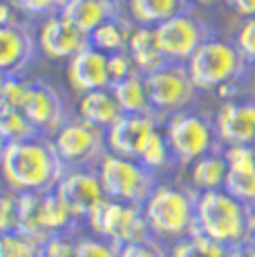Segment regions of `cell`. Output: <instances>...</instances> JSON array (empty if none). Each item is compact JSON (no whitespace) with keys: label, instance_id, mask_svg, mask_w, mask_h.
<instances>
[{"label":"cell","instance_id":"e575fe53","mask_svg":"<svg viewBox=\"0 0 255 257\" xmlns=\"http://www.w3.org/2000/svg\"><path fill=\"white\" fill-rule=\"evenodd\" d=\"M135 74H141V72H139L135 58H132V54L128 52V49H121V52L110 54V76H112V83L123 81V78L135 76Z\"/></svg>","mask_w":255,"mask_h":257},{"label":"cell","instance_id":"74e56055","mask_svg":"<svg viewBox=\"0 0 255 257\" xmlns=\"http://www.w3.org/2000/svg\"><path fill=\"white\" fill-rule=\"evenodd\" d=\"M233 9L244 18H255V0H228Z\"/></svg>","mask_w":255,"mask_h":257},{"label":"cell","instance_id":"3957f363","mask_svg":"<svg viewBox=\"0 0 255 257\" xmlns=\"http://www.w3.org/2000/svg\"><path fill=\"white\" fill-rule=\"evenodd\" d=\"M197 233L226 246L248 239L251 230V206L244 204L226 188L199 192L197 199Z\"/></svg>","mask_w":255,"mask_h":257},{"label":"cell","instance_id":"1f68e13d","mask_svg":"<svg viewBox=\"0 0 255 257\" xmlns=\"http://www.w3.org/2000/svg\"><path fill=\"white\" fill-rule=\"evenodd\" d=\"M76 257H121V246L101 235H85L78 239Z\"/></svg>","mask_w":255,"mask_h":257},{"label":"cell","instance_id":"d4e9b609","mask_svg":"<svg viewBox=\"0 0 255 257\" xmlns=\"http://www.w3.org/2000/svg\"><path fill=\"white\" fill-rule=\"evenodd\" d=\"M137 159L155 172L168 170L173 164H177V157H175L173 146H170V141H168L166 127H161V125L155 127L153 135L146 139L144 148L139 150V157H137Z\"/></svg>","mask_w":255,"mask_h":257},{"label":"cell","instance_id":"7a4b0ae2","mask_svg":"<svg viewBox=\"0 0 255 257\" xmlns=\"http://www.w3.org/2000/svg\"><path fill=\"white\" fill-rule=\"evenodd\" d=\"M197 199L199 190L193 186L157 184L144 201V212L153 237L175 244L197 233Z\"/></svg>","mask_w":255,"mask_h":257},{"label":"cell","instance_id":"52a82bcc","mask_svg":"<svg viewBox=\"0 0 255 257\" xmlns=\"http://www.w3.org/2000/svg\"><path fill=\"white\" fill-rule=\"evenodd\" d=\"M99 175L105 188V195L112 199H123L144 204L155 190V170L146 168L139 159L105 152L99 161Z\"/></svg>","mask_w":255,"mask_h":257},{"label":"cell","instance_id":"836d02e7","mask_svg":"<svg viewBox=\"0 0 255 257\" xmlns=\"http://www.w3.org/2000/svg\"><path fill=\"white\" fill-rule=\"evenodd\" d=\"M164 241L157 237H148V239L135 241V244L121 246V257H170V250H166Z\"/></svg>","mask_w":255,"mask_h":257},{"label":"cell","instance_id":"5b68a950","mask_svg":"<svg viewBox=\"0 0 255 257\" xmlns=\"http://www.w3.org/2000/svg\"><path fill=\"white\" fill-rule=\"evenodd\" d=\"M52 143L65 170L67 168H96L105 152L110 150L105 127L94 125L83 116L63 123L52 135Z\"/></svg>","mask_w":255,"mask_h":257},{"label":"cell","instance_id":"44dd1931","mask_svg":"<svg viewBox=\"0 0 255 257\" xmlns=\"http://www.w3.org/2000/svg\"><path fill=\"white\" fill-rule=\"evenodd\" d=\"M128 52L132 54L135 58L137 67H139L141 74H150V72H157L159 67L168 65V56L161 52L159 43H157V34H155V27L150 25H137L132 27V34H130V41H128Z\"/></svg>","mask_w":255,"mask_h":257},{"label":"cell","instance_id":"9a60e30c","mask_svg":"<svg viewBox=\"0 0 255 257\" xmlns=\"http://www.w3.org/2000/svg\"><path fill=\"white\" fill-rule=\"evenodd\" d=\"M159 127V118L153 112L146 114H123L114 125L107 130V148L110 152L137 159L146 139Z\"/></svg>","mask_w":255,"mask_h":257},{"label":"cell","instance_id":"cb8c5ba5","mask_svg":"<svg viewBox=\"0 0 255 257\" xmlns=\"http://www.w3.org/2000/svg\"><path fill=\"white\" fill-rule=\"evenodd\" d=\"M110 87L125 114H146V112H153L150 96H148V85H146V74L128 76L123 81L112 83Z\"/></svg>","mask_w":255,"mask_h":257},{"label":"cell","instance_id":"30bf717a","mask_svg":"<svg viewBox=\"0 0 255 257\" xmlns=\"http://www.w3.org/2000/svg\"><path fill=\"white\" fill-rule=\"evenodd\" d=\"M155 34L161 52L173 63H188L190 56L210 38L206 23L188 12H181L168 21L155 25Z\"/></svg>","mask_w":255,"mask_h":257},{"label":"cell","instance_id":"ffe728a7","mask_svg":"<svg viewBox=\"0 0 255 257\" xmlns=\"http://www.w3.org/2000/svg\"><path fill=\"white\" fill-rule=\"evenodd\" d=\"M123 107L119 105L112 87H101V90H92L81 94L78 98V116L87 118L94 125H101L110 130L121 116H123Z\"/></svg>","mask_w":255,"mask_h":257},{"label":"cell","instance_id":"7c38bea8","mask_svg":"<svg viewBox=\"0 0 255 257\" xmlns=\"http://www.w3.org/2000/svg\"><path fill=\"white\" fill-rule=\"evenodd\" d=\"M67 83L78 94H85L92 90H101V87L112 85L110 76V54L103 49L87 45L78 54L67 61Z\"/></svg>","mask_w":255,"mask_h":257},{"label":"cell","instance_id":"8d00e7d4","mask_svg":"<svg viewBox=\"0 0 255 257\" xmlns=\"http://www.w3.org/2000/svg\"><path fill=\"white\" fill-rule=\"evenodd\" d=\"M239 52L244 54L246 61H255V18H246V23L242 25L237 34V43Z\"/></svg>","mask_w":255,"mask_h":257},{"label":"cell","instance_id":"f1b7e54d","mask_svg":"<svg viewBox=\"0 0 255 257\" xmlns=\"http://www.w3.org/2000/svg\"><path fill=\"white\" fill-rule=\"evenodd\" d=\"M0 135L3 143H14L41 137V130L29 121L23 110H0Z\"/></svg>","mask_w":255,"mask_h":257},{"label":"cell","instance_id":"4dcf8cb0","mask_svg":"<svg viewBox=\"0 0 255 257\" xmlns=\"http://www.w3.org/2000/svg\"><path fill=\"white\" fill-rule=\"evenodd\" d=\"M27 83L21 74H5L0 85V110H21L27 94Z\"/></svg>","mask_w":255,"mask_h":257},{"label":"cell","instance_id":"484cf974","mask_svg":"<svg viewBox=\"0 0 255 257\" xmlns=\"http://www.w3.org/2000/svg\"><path fill=\"white\" fill-rule=\"evenodd\" d=\"M135 25H125L119 18H110L103 25L94 29L90 34V45L103 49L105 54H114L121 52V49H128V41H130V34Z\"/></svg>","mask_w":255,"mask_h":257},{"label":"cell","instance_id":"2e32d148","mask_svg":"<svg viewBox=\"0 0 255 257\" xmlns=\"http://www.w3.org/2000/svg\"><path fill=\"white\" fill-rule=\"evenodd\" d=\"M215 125L224 146L255 143V103H222L215 114Z\"/></svg>","mask_w":255,"mask_h":257},{"label":"cell","instance_id":"83f0119b","mask_svg":"<svg viewBox=\"0 0 255 257\" xmlns=\"http://www.w3.org/2000/svg\"><path fill=\"white\" fill-rule=\"evenodd\" d=\"M45 241L25 230H5L0 239V257H43Z\"/></svg>","mask_w":255,"mask_h":257},{"label":"cell","instance_id":"7402d4cb","mask_svg":"<svg viewBox=\"0 0 255 257\" xmlns=\"http://www.w3.org/2000/svg\"><path fill=\"white\" fill-rule=\"evenodd\" d=\"M188 168V181L195 190L204 192V190H217V188L226 186V177H228V159L226 152H217L210 150L202 155L199 159H195Z\"/></svg>","mask_w":255,"mask_h":257},{"label":"cell","instance_id":"277c9868","mask_svg":"<svg viewBox=\"0 0 255 257\" xmlns=\"http://www.w3.org/2000/svg\"><path fill=\"white\" fill-rule=\"evenodd\" d=\"M85 219L94 235L105 237L119 246L153 237V230H150V224L144 212V204H135V201L105 197L87 212Z\"/></svg>","mask_w":255,"mask_h":257},{"label":"cell","instance_id":"d6986e66","mask_svg":"<svg viewBox=\"0 0 255 257\" xmlns=\"http://www.w3.org/2000/svg\"><path fill=\"white\" fill-rule=\"evenodd\" d=\"M58 14H63L70 23L83 29L87 36L105 21L119 18L116 0H65Z\"/></svg>","mask_w":255,"mask_h":257},{"label":"cell","instance_id":"9c48e42d","mask_svg":"<svg viewBox=\"0 0 255 257\" xmlns=\"http://www.w3.org/2000/svg\"><path fill=\"white\" fill-rule=\"evenodd\" d=\"M153 114H177L193 101L197 85L186 63H168L157 72L146 74Z\"/></svg>","mask_w":255,"mask_h":257},{"label":"cell","instance_id":"6da1fadb","mask_svg":"<svg viewBox=\"0 0 255 257\" xmlns=\"http://www.w3.org/2000/svg\"><path fill=\"white\" fill-rule=\"evenodd\" d=\"M65 172L52 137L3 143V177L7 188L21 192L54 190Z\"/></svg>","mask_w":255,"mask_h":257},{"label":"cell","instance_id":"d6a6232c","mask_svg":"<svg viewBox=\"0 0 255 257\" xmlns=\"http://www.w3.org/2000/svg\"><path fill=\"white\" fill-rule=\"evenodd\" d=\"M78 239L81 237H72L70 230L54 233L43 246V257H76Z\"/></svg>","mask_w":255,"mask_h":257},{"label":"cell","instance_id":"f35d334b","mask_svg":"<svg viewBox=\"0 0 255 257\" xmlns=\"http://www.w3.org/2000/svg\"><path fill=\"white\" fill-rule=\"evenodd\" d=\"M251 230H253V235H255V208H251Z\"/></svg>","mask_w":255,"mask_h":257},{"label":"cell","instance_id":"8fae6325","mask_svg":"<svg viewBox=\"0 0 255 257\" xmlns=\"http://www.w3.org/2000/svg\"><path fill=\"white\" fill-rule=\"evenodd\" d=\"M56 192L63 197L76 219L87 217V212L94 208L99 201L105 199L99 166L96 168H67L56 184Z\"/></svg>","mask_w":255,"mask_h":257},{"label":"cell","instance_id":"603a6c76","mask_svg":"<svg viewBox=\"0 0 255 257\" xmlns=\"http://www.w3.org/2000/svg\"><path fill=\"white\" fill-rule=\"evenodd\" d=\"M128 12L137 25L155 27L181 12H188V3L186 0H128Z\"/></svg>","mask_w":255,"mask_h":257},{"label":"cell","instance_id":"f546056e","mask_svg":"<svg viewBox=\"0 0 255 257\" xmlns=\"http://www.w3.org/2000/svg\"><path fill=\"white\" fill-rule=\"evenodd\" d=\"M21 212H23V192L7 188L0 201V230H18L21 228Z\"/></svg>","mask_w":255,"mask_h":257},{"label":"cell","instance_id":"4316f807","mask_svg":"<svg viewBox=\"0 0 255 257\" xmlns=\"http://www.w3.org/2000/svg\"><path fill=\"white\" fill-rule=\"evenodd\" d=\"M170 257H230V246L202 233H193L170 246Z\"/></svg>","mask_w":255,"mask_h":257},{"label":"cell","instance_id":"e0dca14e","mask_svg":"<svg viewBox=\"0 0 255 257\" xmlns=\"http://www.w3.org/2000/svg\"><path fill=\"white\" fill-rule=\"evenodd\" d=\"M228 177L226 190L255 208V143L246 146H226Z\"/></svg>","mask_w":255,"mask_h":257},{"label":"cell","instance_id":"8992f818","mask_svg":"<svg viewBox=\"0 0 255 257\" xmlns=\"http://www.w3.org/2000/svg\"><path fill=\"white\" fill-rule=\"evenodd\" d=\"M244 54L237 45H230L226 41H215L208 38L197 52L186 63L190 76H193L197 90H219L226 87L244 70Z\"/></svg>","mask_w":255,"mask_h":257},{"label":"cell","instance_id":"d590c367","mask_svg":"<svg viewBox=\"0 0 255 257\" xmlns=\"http://www.w3.org/2000/svg\"><path fill=\"white\" fill-rule=\"evenodd\" d=\"M18 12L32 14V16H54L63 9L65 0H9Z\"/></svg>","mask_w":255,"mask_h":257},{"label":"cell","instance_id":"ba28073f","mask_svg":"<svg viewBox=\"0 0 255 257\" xmlns=\"http://www.w3.org/2000/svg\"><path fill=\"white\" fill-rule=\"evenodd\" d=\"M166 135L179 166H190L195 159L215 150V146L222 143L215 121L197 112L181 110L177 114H170L166 121Z\"/></svg>","mask_w":255,"mask_h":257},{"label":"cell","instance_id":"5bb4252c","mask_svg":"<svg viewBox=\"0 0 255 257\" xmlns=\"http://www.w3.org/2000/svg\"><path fill=\"white\" fill-rule=\"evenodd\" d=\"M23 112L29 116V121L41 130V135L52 137L58 127L65 123L63 118V101L58 92L45 81H29L27 94L23 101Z\"/></svg>","mask_w":255,"mask_h":257},{"label":"cell","instance_id":"4fadbf2b","mask_svg":"<svg viewBox=\"0 0 255 257\" xmlns=\"http://www.w3.org/2000/svg\"><path fill=\"white\" fill-rule=\"evenodd\" d=\"M87 45H90V36L67 21L63 14H54L47 18L38 34V47L52 61H70Z\"/></svg>","mask_w":255,"mask_h":257},{"label":"cell","instance_id":"ab89813d","mask_svg":"<svg viewBox=\"0 0 255 257\" xmlns=\"http://www.w3.org/2000/svg\"><path fill=\"white\" fill-rule=\"evenodd\" d=\"M199 3H204V5H215V3H224V0H199Z\"/></svg>","mask_w":255,"mask_h":257},{"label":"cell","instance_id":"ac0fdd59","mask_svg":"<svg viewBox=\"0 0 255 257\" xmlns=\"http://www.w3.org/2000/svg\"><path fill=\"white\" fill-rule=\"evenodd\" d=\"M34 38L21 23H5L0 27V67L3 74H21L34 58Z\"/></svg>","mask_w":255,"mask_h":257}]
</instances>
